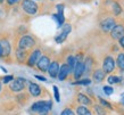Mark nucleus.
<instances>
[{"instance_id": "1", "label": "nucleus", "mask_w": 124, "mask_h": 115, "mask_svg": "<svg viewBox=\"0 0 124 115\" xmlns=\"http://www.w3.org/2000/svg\"><path fill=\"white\" fill-rule=\"evenodd\" d=\"M35 46H37V39L31 34H23L18 38V40L16 42V48L25 49L29 51H31Z\"/></svg>"}, {"instance_id": "2", "label": "nucleus", "mask_w": 124, "mask_h": 115, "mask_svg": "<svg viewBox=\"0 0 124 115\" xmlns=\"http://www.w3.org/2000/svg\"><path fill=\"white\" fill-rule=\"evenodd\" d=\"M117 18L112 16L110 14H106L102 18L99 19V29L101 30L102 33H109L110 30L116 25Z\"/></svg>"}, {"instance_id": "3", "label": "nucleus", "mask_w": 124, "mask_h": 115, "mask_svg": "<svg viewBox=\"0 0 124 115\" xmlns=\"http://www.w3.org/2000/svg\"><path fill=\"white\" fill-rule=\"evenodd\" d=\"M51 107H53L51 100H40L31 106V111L33 113H38L39 115H47Z\"/></svg>"}, {"instance_id": "4", "label": "nucleus", "mask_w": 124, "mask_h": 115, "mask_svg": "<svg viewBox=\"0 0 124 115\" xmlns=\"http://www.w3.org/2000/svg\"><path fill=\"white\" fill-rule=\"evenodd\" d=\"M21 8L29 16L37 15L39 11V5L34 0H22L21 1Z\"/></svg>"}, {"instance_id": "5", "label": "nucleus", "mask_w": 124, "mask_h": 115, "mask_svg": "<svg viewBox=\"0 0 124 115\" xmlns=\"http://www.w3.org/2000/svg\"><path fill=\"white\" fill-rule=\"evenodd\" d=\"M41 55H42V49L39 48V47H34L29 54V57H27V60L25 64L29 67H34L38 63L39 58L41 57Z\"/></svg>"}, {"instance_id": "6", "label": "nucleus", "mask_w": 124, "mask_h": 115, "mask_svg": "<svg viewBox=\"0 0 124 115\" xmlns=\"http://www.w3.org/2000/svg\"><path fill=\"white\" fill-rule=\"evenodd\" d=\"M0 45L2 48V59H7L11 55V45L10 40L7 35H1L0 37Z\"/></svg>"}, {"instance_id": "7", "label": "nucleus", "mask_w": 124, "mask_h": 115, "mask_svg": "<svg viewBox=\"0 0 124 115\" xmlns=\"http://www.w3.org/2000/svg\"><path fill=\"white\" fill-rule=\"evenodd\" d=\"M102 68L101 70L105 72L106 74H109V73H113L114 71L116 70V62L114 59L113 56H106L104 60H102Z\"/></svg>"}, {"instance_id": "8", "label": "nucleus", "mask_w": 124, "mask_h": 115, "mask_svg": "<svg viewBox=\"0 0 124 115\" xmlns=\"http://www.w3.org/2000/svg\"><path fill=\"white\" fill-rule=\"evenodd\" d=\"M50 62H51V56L49 54H42L41 57L39 58L38 63H37V68H38L40 72L42 73H46L48 71V67L50 65Z\"/></svg>"}, {"instance_id": "9", "label": "nucleus", "mask_w": 124, "mask_h": 115, "mask_svg": "<svg viewBox=\"0 0 124 115\" xmlns=\"http://www.w3.org/2000/svg\"><path fill=\"white\" fill-rule=\"evenodd\" d=\"M107 4H108L109 7H110V9L108 10V14H110L112 16L118 18V17L122 15V13H123V8H122L121 4L118 1H116V0H108Z\"/></svg>"}, {"instance_id": "10", "label": "nucleus", "mask_w": 124, "mask_h": 115, "mask_svg": "<svg viewBox=\"0 0 124 115\" xmlns=\"http://www.w3.org/2000/svg\"><path fill=\"white\" fill-rule=\"evenodd\" d=\"M25 84H26V80L24 78H16L10 82L9 89L13 92H21L25 89Z\"/></svg>"}, {"instance_id": "11", "label": "nucleus", "mask_w": 124, "mask_h": 115, "mask_svg": "<svg viewBox=\"0 0 124 115\" xmlns=\"http://www.w3.org/2000/svg\"><path fill=\"white\" fill-rule=\"evenodd\" d=\"M56 8H57V13L53 15V18L57 22L58 27H60V26H63L65 24V16H64L65 6L63 4H59V5H57L56 6Z\"/></svg>"}, {"instance_id": "12", "label": "nucleus", "mask_w": 124, "mask_h": 115, "mask_svg": "<svg viewBox=\"0 0 124 115\" xmlns=\"http://www.w3.org/2000/svg\"><path fill=\"white\" fill-rule=\"evenodd\" d=\"M71 31H72V25L71 24H68V23L64 24V25H63V29H62V31H60V33L58 34L57 37H55L56 43H63V42L67 39L68 34L71 33Z\"/></svg>"}, {"instance_id": "13", "label": "nucleus", "mask_w": 124, "mask_h": 115, "mask_svg": "<svg viewBox=\"0 0 124 115\" xmlns=\"http://www.w3.org/2000/svg\"><path fill=\"white\" fill-rule=\"evenodd\" d=\"M109 35L113 40H118L124 35V23H116V25L109 32Z\"/></svg>"}, {"instance_id": "14", "label": "nucleus", "mask_w": 124, "mask_h": 115, "mask_svg": "<svg viewBox=\"0 0 124 115\" xmlns=\"http://www.w3.org/2000/svg\"><path fill=\"white\" fill-rule=\"evenodd\" d=\"M59 67H60V62L58 59H54L50 62V65L48 67V74L50 78L56 79L57 75H58V72H59Z\"/></svg>"}, {"instance_id": "15", "label": "nucleus", "mask_w": 124, "mask_h": 115, "mask_svg": "<svg viewBox=\"0 0 124 115\" xmlns=\"http://www.w3.org/2000/svg\"><path fill=\"white\" fill-rule=\"evenodd\" d=\"M30 51L25 50V49H21V48H16L15 49V58L17 60L18 64H25L27 60Z\"/></svg>"}, {"instance_id": "16", "label": "nucleus", "mask_w": 124, "mask_h": 115, "mask_svg": "<svg viewBox=\"0 0 124 115\" xmlns=\"http://www.w3.org/2000/svg\"><path fill=\"white\" fill-rule=\"evenodd\" d=\"M84 74V63L83 62H76L75 67L73 70V78L75 80H79Z\"/></svg>"}, {"instance_id": "17", "label": "nucleus", "mask_w": 124, "mask_h": 115, "mask_svg": "<svg viewBox=\"0 0 124 115\" xmlns=\"http://www.w3.org/2000/svg\"><path fill=\"white\" fill-rule=\"evenodd\" d=\"M70 75V68H68L67 64L66 63H63L60 64V67H59V72H58V75H57V79L59 81H64L65 79L67 78Z\"/></svg>"}, {"instance_id": "18", "label": "nucleus", "mask_w": 124, "mask_h": 115, "mask_svg": "<svg viewBox=\"0 0 124 115\" xmlns=\"http://www.w3.org/2000/svg\"><path fill=\"white\" fill-rule=\"evenodd\" d=\"M106 76V73L101 68H94L92 71V80L94 83H100L101 81H104V79Z\"/></svg>"}, {"instance_id": "19", "label": "nucleus", "mask_w": 124, "mask_h": 115, "mask_svg": "<svg viewBox=\"0 0 124 115\" xmlns=\"http://www.w3.org/2000/svg\"><path fill=\"white\" fill-rule=\"evenodd\" d=\"M27 83H29V91H30V93L32 95V96L33 97L41 96L42 89L38 83H34V82H31V81H29Z\"/></svg>"}, {"instance_id": "20", "label": "nucleus", "mask_w": 124, "mask_h": 115, "mask_svg": "<svg viewBox=\"0 0 124 115\" xmlns=\"http://www.w3.org/2000/svg\"><path fill=\"white\" fill-rule=\"evenodd\" d=\"M76 99L79 101V104L83 105V106H91V105H92V100L86 96V95H84V93H81V92L78 93Z\"/></svg>"}, {"instance_id": "21", "label": "nucleus", "mask_w": 124, "mask_h": 115, "mask_svg": "<svg viewBox=\"0 0 124 115\" xmlns=\"http://www.w3.org/2000/svg\"><path fill=\"white\" fill-rule=\"evenodd\" d=\"M65 63L67 64L68 68H70V73H73V70L75 67V64H76V58L74 55H68L66 57V62Z\"/></svg>"}, {"instance_id": "22", "label": "nucleus", "mask_w": 124, "mask_h": 115, "mask_svg": "<svg viewBox=\"0 0 124 115\" xmlns=\"http://www.w3.org/2000/svg\"><path fill=\"white\" fill-rule=\"evenodd\" d=\"M116 65H117V67L120 68L121 72H123L124 71V52L123 51L118 52L117 58H116Z\"/></svg>"}, {"instance_id": "23", "label": "nucleus", "mask_w": 124, "mask_h": 115, "mask_svg": "<svg viewBox=\"0 0 124 115\" xmlns=\"http://www.w3.org/2000/svg\"><path fill=\"white\" fill-rule=\"evenodd\" d=\"M76 113H78V115H92L90 109L86 106H83V105L76 107Z\"/></svg>"}, {"instance_id": "24", "label": "nucleus", "mask_w": 124, "mask_h": 115, "mask_svg": "<svg viewBox=\"0 0 124 115\" xmlns=\"http://www.w3.org/2000/svg\"><path fill=\"white\" fill-rule=\"evenodd\" d=\"M22 0H6V2H5V8L6 9H9V8L14 7V6H16V5L18 4V2H21Z\"/></svg>"}, {"instance_id": "25", "label": "nucleus", "mask_w": 124, "mask_h": 115, "mask_svg": "<svg viewBox=\"0 0 124 115\" xmlns=\"http://www.w3.org/2000/svg\"><path fill=\"white\" fill-rule=\"evenodd\" d=\"M109 84H113V83H120L121 82V78L117 76V75H109L108 79H107Z\"/></svg>"}, {"instance_id": "26", "label": "nucleus", "mask_w": 124, "mask_h": 115, "mask_svg": "<svg viewBox=\"0 0 124 115\" xmlns=\"http://www.w3.org/2000/svg\"><path fill=\"white\" fill-rule=\"evenodd\" d=\"M91 83V80L90 79H84V80H76V82H74L73 84H76V85H88Z\"/></svg>"}, {"instance_id": "27", "label": "nucleus", "mask_w": 124, "mask_h": 115, "mask_svg": "<svg viewBox=\"0 0 124 115\" xmlns=\"http://www.w3.org/2000/svg\"><path fill=\"white\" fill-rule=\"evenodd\" d=\"M94 111L97 112L98 115H106L107 114V112H106L105 108H102L101 106H99V105H96V106H94Z\"/></svg>"}, {"instance_id": "28", "label": "nucleus", "mask_w": 124, "mask_h": 115, "mask_svg": "<svg viewBox=\"0 0 124 115\" xmlns=\"http://www.w3.org/2000/svg\"><path fill=\"white\" fill-rule=\"evenodd\" d=\"M53 89H54V95H55V99H56L57 103H59V101H60L59 90H58V88H57L56 85H54V87H53Z\"/></svg>"}, {"instance_id": "29", "label": "nucleus", "mask_w": 124, "mask_h": 115, "mask_svg": "<svg viewBox=\"0 0 124 115\" xmlns=\"http://www.w3.org/2000/svg\"><path fill=\"white\" fill-rule=\"evenodd\" d=\"M104 91H105V95L110 96V95L114 92V89L110 87V85H105V87H104Z\"/></svg>"}, {"instance_id": "30", "label": "nucleus", "mask_w": 124, "mask_h": 115, "mask_svg": "<svg viewBox=\"0 0 124 115\" xmlns=\"http://www.w3.org/2000/svg\"><path fill=\"white\" fill-rule=\"evenodd\" d=\"M60 115H75V113H74V111L71 109V108H65V109H63V112L60 113Z\"/></svg>"}, {"instance_id": "31", "label": "nucleus", "mask_w": 124, "mask_h": 115, "mask_svg": "<svg viewBox=\"0 0 124 115\" xmlns=\"http://www.w3.org/2000/svg\"><path fill=\"white\" fill-rule=\"evenodd\" d=\"M13 80H14V76H13V75H6V76H5L1 81H2V83L7 84V83H9L10 81H13Z\"/></svg>"}, {"instance_id": "32", "label": "nucleus", "mask_w": 124, "mask_h": 115, "mask_svg": "<svg viewBox=\"0 0 124 115\" xmlns=\"http://www.w3.org/2000/svg\"><path fill=\"white\" fill-rule=\"evenodd\" d=\"M99 100H100V103H101V105L104 106V107H108V108H110V109H112V105L109 104L108 101H106V100H104L102 98H99Z\"/></svg>"}, {"instance_id": "33", "label": "nucleus", "mask_w": 124, "mask_h": 115, "mask_svg": "<svg viewBox=\"0 0 124 115\" xmlns=\"http://www.w3.org/2000/svg\"><path fill=\"white\" fill-rule=\"evenodd\" d=\"M117 41H118V45H120L121 48H123V49H124V35H123L122 38H120V39H118Z\"/></svg>"}, {"instance_id": "34", "label": "nucleus", "mask_w": 124, "mask_h": 115, "mask_svg": "<svg viewBox=\"0 0 124 115\" xmlns=\"http://www.w3.org/2000/svg\"><path fill=\"white\" fill-rule=\"evenodd\" d=\"M34 76H35V78L38 79V80H41V81H47V79L45 78V76H42V75H34Z\"/></svg>"}, {"instance_id": "35", "label": "nucleus", "mask_w": 124, "mask_h": 115, "mask_svg": "<svg viewBox=\"0 0 124 115\" xmlns=\"http://www.w3.org/2000/svg\"><path fill=\"white\" fill-rule=\"evenodd\" d=\"M5 13H6V11H5L4 9H2V8H0V19H1V18H4Z\"/></svg>"}, {"instance_id": "36", "label": "nucleus", "mask_w": 124, "mask_h": 115, "mask_svg": "<svg viewBox=\"0 0 124 115\" xmlns=\"http://www.w3.org/2000/svg\"><path fill=\"white\" fill-rule=\"evenodd\" d=\"M1 89H2V81L0 80V91H1Z\"/></svg>"}, {"instance_id": "37", "label": "nucleus", "mask_w": 124, "mask_h": 115, "mask_svg": "<svg viewBox=\"0 0 124 115\" xmlns=\"http://www.w3.org/2000/svg\"><path fill=\"white\" fill-rule=\"evenodd\" d=\"M80 1H81V2H89L90 0H80Z\"/></svg>"}, {"instance_id": "38", "label": "nucleus", "mask_w": 124, "mask_h": 115, "mask_svg": "<svg viewBox=\"0 0 124 115\" xmlns=\"http://www.w3.org/2000/svg\"><path fill=\"white\" fill-rule=\"evenodd\" d=\"M4 1H5V0H0V5H2V4H4Z\"/></svg>"}, {"instance_id": "39", "label": "nucleus", "mask_w": 124, "mask_h": 115, "mask_svg": "<svg viewBox=\"0 0 124 115\" xmlns=\"http://www.w3.org/2000/svg\"><path fill=\"white\" fill-rule=\"evenodd\" d=\"M122 103H123V104H124V98H123V100H122Z\"/></svg>"}, {"instance_id": "40", "label": "nucleus", "mask_w": 124, "mask_h": 115, "mask_svg": "<svg viewBox=\"0 0 124 115\" xmlns=\"http://www.w3.org/2000/svg\"><path fill=\"white\" fill-rule=\"evenodd\" d=\"M122 96H123V98H124V92H123V95H122Z\"/></svg>"}, {"instance_id": "41", "label": "nucleus", "mask_w": 124, "mask_h": 115, "mask_svg": "<svg viewBox=\"0 0 124 115\" xmlns=\"http://www.w3.org/2000/svg\"><path fill=\"white\" fill-rule=\"evenodd\" d=\"M50 1H54V0H50Z\"/></svg>"}, {"instance_id": "42", "label": "nucleus", "mask_w": 124, "mask_h": 115, "mask_svg": "<svg viewBox=\"0 0 124 115\" xmlns=\"http://www.w3.org/2000/svg\"><path fill=\"white\" fill-rule=\"evenodd\" d=\"M34 1H35V0H34Z\"/></svg>"}]
</instances>
